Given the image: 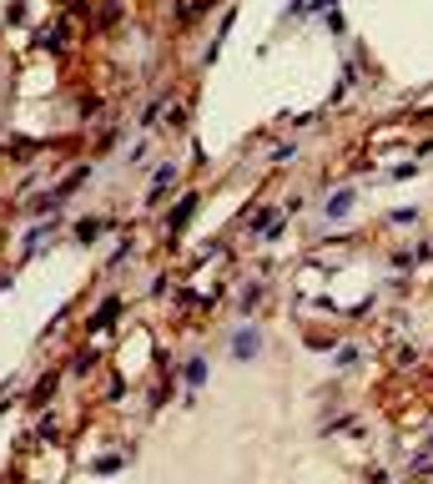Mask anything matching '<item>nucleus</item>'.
<instances>
[{
	"instance_id": "1",
	"label": "nucleus",
	"mask_w": 433,
	"mask_h": 484,
	"mask_svg": "<svg viewBox=\"0 0 433 484\" xmlns=\"http://www.w3.org/2000/svg\"><path fill=\"white\" fill-rule=\"evenodd\" d=\"M192 212H197V192H187V197H181V202L172 207V217H167V232L176 237L181 227H187V222H192Z\"/></svg>"
},
{
	"instance_id": "2",
	"label": "nucleus",
	"mask_w": 433,
	"mask_h": 484,
	"mask_svg": "<svg viewBox=\"0 0 433 484\" xmlns=\"http://www.w3.org/2000/svg\"><path fill=\"white\" fill-rule=\"evenodd\" d=\"M116 313H121V298H106V302H101V308H96V313H91V323H86V328H91V333H106V328L116 323Z\"/></svg>"
},
{
	"instance_id": "3",
	"label": "nucleus",
	"mask_w": 433,
	"mask_h": 484,
	"mask_svg": "<svg viewBox=\"0 0 433 484\" xmlns=\"http://www.w3.org/2000/svg\"><path fill=\"white\" fill-rule=\"evenodd\" d=\"M353 202H358V197H353V187H337V192L328 197V207H323V212L337 222V217H348V212H353Z\"/></svg>"
},
{
	"instance_id": "4",
	"label": "nucleus",
	"mask_w": 433,
	"mask_h": 484,
	"mask_svg": "<svg viewBox=\"0 0 433 484\" xmlns=\"http://www.w3.org/2000/svg\"><path fill=\"white\" fill-rule=\"evenodd\" d=\"M257 348H262V338H257V328H242L237 338H232V353L237 358H257Z\"/></svg>"
},
{
	"instance_id": "5",
	"label": "nucleus",
	"mask_w": 433,
	"mask_h": 484,
	"mask_svg": "<svg viewBox=\"0 0 433 484\" xmlns=\"http://www.w3.org/2000/svg\"><path fill=\"white\" fill-rule=\"evenodd\" d=\"M41 46H46V51H60V46H66V20L46 25V30H41Z\"/></svg>"
},
{
	"instance_id": "6",
	"label": "nucleus",
	"mask_w": 433,
	"mask_h": 484,
	"mask_svg": "<svg viewBox=\"0 0 433 484\" xmlns=\"http://www.w3.org/2000/svg\"><path fill=\"white\" fill-rule=\"evenodd\" d=\"M181 374H187L192 388H202V383H207V358H187V369H181Z\"/></svg>"
},
{
	"instance_id": "7",
	"label": "nucleus",
	"mask_w": 433,
	"mask_h": 484,
	"mask_svg": "<svg viewBox=\"0 0 433 484\" xmlns=\"http://www.w3.org/2000/svg\"><path fill=\"white\" fill-rule=\"evenodd\" d=\"M56 378H60V374H46V378H41V388H36V399H30V404H36V409H46V399H51V388H56Z\"/></svg>"
},
{
	"instance_id": "8",
	"label": "nucleus",
	"mask_w": 433,
	"mask_h": 484,
	"mask_svg": "<svg viewBox=\"0 0 433 484\" xmlns=\"http://www.w3.org/2000/svg\"><path fill=\"white\" fill-rule=\"evenodd\" d=\"M172 177H176V162H162V167H157V177H151V187H157V192H162V187H167V182H172Z\"/></svg>"
},
{
	"instance_id": "9",
	"label": "nucleus",
	"mask_w": 433,
	"mask_h": 484,
	"mask_svg": "<svg viewBox=\"0 0 433 484\" xmlns=\"http://www.w3.org/2000/svg\"><path fill=\"white\" fill-rule=\"evenodd\" d=\"M91 469H96V474H116V469H121V454H101Z\"/></svg>"
},
{
	"instance_id": "10",
	"label": "nucleus",
	"mask_w": 433,
	"mask_h": 484,
	"mask_svg": "<svg viewBox=\"0 0 433 484\" xmlns=\"http://www.w3.org/2000/svg\"><path fill=\"white\" fill-rule=\"evenodd\" d=\"M167 127H172V132H187V106H172V111H167Z\"/></svg>"
},
{
	"instance_id": "11",
	"label": "nucleus",
	"mask_w": 433,
	"mask_h": 484,
	"mask_svg": "<svg viewBox=\"0 0 433 484\" xmlns=\"http://www.w3.org/2000/svg\"><path fill=\"white\" fill-rule=\"evenodd\" d=\"M36 434H41V439H56V434H60V424H56V419H41V429H36Z\"/></svg>"
},
{
	"instance_id": "12",
	"label": "nucleus",
	"mask_w": 433,
	"mask_h": 484,
	"mask_svg": "<svg viewBox=\"0 0 433 484\" xmlns=\"http://www.w3.org/2000/svg\"><path fill=\"white\" fill-rule=\"evenodd\" d=\"M413 172H418V167H413V162H403V167H393V172H388V177H393V182H408V177H413Z\"/></svg>"
},
{
	"instance_id": "13",
	"label": "nucleus",
	"mask_w": 433,
	"mask_h": 484,
	"mask_svg": "<svg viewBox=\"0 0 433 484\" xmlns=\"http://www.w3.org/2000/svg\"><path fill=\"white\" fill-rule=\"evenodd\" d=\"M307 11H337V0H313Z\"/></svg>"
},
{
	"instance_id": "14",
	"label": "nucleus",
	"mask_w": 433,
	"mask_h": 484,
	"mask_svg": "<svg viewBox=\"0 0 433 484\" xmlns=\"http://www.w3.org/2000/svg\"><path fill=\"white\" fill-rule=\"evenodd\" d=\"M307 6H313V0H292V15H307Z\"/></svg>"
},
{
	"instance_id": "15",
	"label": "nucleus",
	"mask_w": 433,
	"mask_h": 484,
	"mask_svg": "<svg viewBox=\"0 0 433 484\" xmlns=\"http://www.w3.org/2000/svg\"><path fill=\"white\" fill-rule=\"evenodd\" d=\"M428 449H433V434H428Z\"/></svg>"
}]
</instances>
